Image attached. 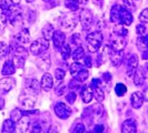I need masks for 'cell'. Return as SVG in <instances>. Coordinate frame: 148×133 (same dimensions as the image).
Listing matches in <instances>:
<instances>
[{"instance_id": "1", "label": "cell", "mask_w": 148, "mask_h": 133, "mask_svg": "<svg viewBox=\"0 0 148 133\" xmlns=\"http://www.w3.org/2000/svg\"><path fill=\"white\" fill-rule=\"evenodd\" d=\"M37 94L38 93H36L35 91L25 87L19 96V103L25 109H34L37 102Z\"/></svg>"}, {"instance_id": "2", "label": "cell", "mask_w": 148, "mask_h": 133, "mask_svg": "<svg viewBox=\"0 0 148 133\" xmlns=\"http://www.w3.org/2000/svg\"><path fill=\"white\" fill-rule=\"evenodd\" d=\"M86 41H87V47H88L89 52L95 53L99 50L100 45L103 43V33L100 31L90 32L86 38Z\"/></svg>"}, {"instance_id": "3", "label": "cell", "mask_w": 148, "mask_h": 133, "mask_svg": "<svg viewBox=\"0 0 148 133\" xmlns=\"http://www.w3.org/2000/svg\"><path fill=\"white\" fill-rule=\"evenodd\" d=\"M49 48V40L45 39V38H40L35 40L31 45H30V53L34 56H40L44 52L47 51V49Z\"/></svg>"}, {"instance_id": "4", "label": "cell", "mask_w": 148, "mask_h": 133, "mask_svg": "<svg viewBox=\"0 0 148 133\" xmlns=\"http://www.w3.org/2000/svg\"><path fill=\"white\" fill-rule=\"evenodd\" d=\"M92 19H94V17H92V14H91V11L89 9H84V10L80 11V14H79V21H80V24H82V28L85 30L88 29L89 27L91 26Z\"/></svg>"}, {"instance_id": "5", "label": "cell", "mask_w": 148, "mask_h": 133, "mask_svg": "<svg viewBox=\"0 0 148 133\" xmlns=\"http://www.w3.org/2000/svg\"><path fill=\"white\" fill-rule=\"evenodd\" d=\"M55 113L59 119L66 120V119H68L71 115V110L65 103L59 102V103H57L55 105Z\"/></svg>"}, {"instance_id": "6", "label": "cell", "mask_w": 148, "mask_h": 133, "mask_svg": "<svg viewBox=\"0 0 148 133\" xmlns=\"http://www.w3.org/2000/svg\"><path fill=\"white\" fill-rule=\"evenodd\" d=\"M16 80L11 77H7L0 80V94H7L15 87Z\"/></svg>"}, {"instance_id": "7", "label": "cell", "mask_w": 148, "mask_h": 133, "mask_svg": "<svg viewBox=\"0 0 148 133\" xmlns=\"http://www.w3.org/2000/svg\"><path fill=\"white\" fill-rule=\"evenodd\" d=\"M134 18L132 12L128 11L124 6H121L120 7V11H119V21H120V23L125 24V26H130Z\"/></svg>"}, {"instance_id": "8", "label": "cell", "mask_w": 148, "mask_h": 133, "mask_svg": "<svg viewBox=\"0 0 148 133\" xmlns=\"http://www.w3.org/2000/svg\"><path fill=\"white\" fill-rule=\"evenodd\" d=\"M30 126L29 117L23 115L18 122H16V133H26Z\"/></svg>"}, {"instance_id": "9", "label": "cell", "mask_w": 148, "mask_h": 133, "mask_svg": "<svg viewBox=\"0 0 148 133\" xmlns=\"http://www.w3.org/2000/svg\"><path fill=\"white\" fill-rule=\"evenodd\" d=\"M126 44H127V41L125 40V37H119V36H117L116 39H114L111 41V44H110L111 51H124Z\"/></svg>"}, {"instance_id": "10", "label": "cell", "mask_w": 148, "mask_h": 133, "mask_svg": "<svg viewBox=\"0 0 148 133\" xmlns=\"http://www.w3.org/2000/svg\"><path fill=\"white\" fill-rule=\"evenodd\" d=\"M85 113L88 114V115H91L92 118H100L104 114V108L100 103L94 104L89 109H86Z\"/></svg>"}, {"instance_id": "11", "label": "cell", "mask_w": 148, "mask_h": 133, "mask_svg": "<svg viewBox=\"0 0 148 133\" xmlns=\"http://www.w3.org/2000/svg\"><path fill=\"white\" fill-rule=\"evenodd\" d=\"M121 133H137V124L133 119H128L121 124Z\"/></svg>"}, {"instance_id": "12", "label": "cell", "mask_w": 148, "mask_h": 133, "mask_svg": "<svg viewBox=\"0 0 148 133\" xmlns=\"http://www.w3.org/2000/svg\"><path fill=\"white\" fill-rule=\"evenodd\" d=\"M36 64H37V66L40 70L47 71V70L50 68V66H51V61H50L49 56H48V54L40 56V57L37 58V60H36Z\"/></svg>"}, {"instance_id": "13", "label": "cell", "mask_w": 148, "mask_h": 133, "mask_svg": "<svg viewBox=\"0 0 148 133\" xmlns=\"http://www.w3.org/2000/svg\"><path fill=\"white\" fill-rule=\"evenodd\" d=\"M65 41H66V36L62 31H55L53 36H52V42H53V45L56 49H60L64 44H65Z\"/></svg>"}, {"instance_id": "14", "label": "cell", "mask_w": 148, "mask_h": 133, "mask_svg": "<svg viewBox=\"0 0 148 133\" xmlns=\"http://www.w3.org/2000/svg\"><path fill=\"white\" fill-rule=\"evenodd\" d=\"M138 68V57L137 54H132L127 61V73L128 75H134L135 71Z\"/></svg>"}, {"instance_id": "15", "label": "cell", "mask_w": 148, "mask_h": 133, "mask_svg": "<svg viewBox=\"0 0 148 133\" xmlns=\"http://www.w3.org/2000/svg\"><path fill=\"white\" fill-rule=\"evenodd\" d=\"M16 41L18 42L19 44H27L29 42L30 40V33H29V30L28 29H22L21 31H19L17 35H16Z\"/></svg>"}, {"instance_id": "16", "label": "cell", "mask_w": 148, "mask_h": 133, "mask_svg": "<svg viewBox=\"0 0 148 133\" xmlns=\"http://www.w3.org/2000/svg\"><path fill=\"white\" fill-rule=\"evenodd\" d=\"M130 101H132V105H133L134 109H139L141 108V105L144 103V96L143 93L137 91V92H134L132 96H130Z\"/></svg>"}, {"instance_id": "17", "label": "cell", "mask_w": 148, "mask_h": 133, "mask_svg": "<svg viewBox=\"0 0 148 133\" xmlns=\"http://www.w3.org/2000/svg\"><path fill=\"white\" fill-rule=\"evenodd\" d=\"M40 86L41 88L44 89L45 91H49L52 89V86H53V80H52L51 74L49 73H45L41 78V82H40Z\"/></svg>"}, {"instance_id": "18", "label": "cell", "mask_w": 148, "mask_h": 133, "mask_svg": "<svg viewBox=\"0 0 148 133\" xmlns=\"http://www.w3.org/2000/svg\"><path fill=\"white\" fill-rule=\"evenodd\" d=\"M109 58H110L112 66H118L121 64V62L124 60V53H123V51H110Z\"/></svg>"}, {"instance_id": "19", "label": "cell", "mask_w": 148, "mask_h": 133, "mask_svg": "<svg viewBox=\"0 0 148 133\" xmlns=\"http://www.w3.org/2000/svg\"><path fill=\"white\" fill-rule=\"evenodd\" d=\"M145 74H144V69L143 68H137V70L135 71L134 73V83L135 86L139 87V86H143L144 82H145Z\"/></svg>"}, {"instance_id": "20", "label": "cell", "mask_w": 148, "mask_h": 133, "mask_svg": "<svg viewBox=\"0 0 148 133\" xmlns=\"http://www.w3.org/2000/svg\"><path fill=\"white\" fill-rule=\"evenodd\" d=\"M16 66L15 63H14V61L12 60H7L6 62H5V64H3V66H2V74L3 75H7V77H9V75H11V74H14L16 72Z\"/></svg>"}, {"instance_id": "21", "label": "cell", "mask_w": 148, "mask_h": 133, "mask_svg": "<svg viewBox=\"0 0 148 133\" xmlns=\"http://www.w3.org/2000/svg\"><path fill=\"white\" fill-rule=\"evenodd\" d=\"M1 133H16V123L11 119L5 120V122L2 124Z\"/></svg>"}, {"instance_id": "22", "label": "cell", "mask_w": 148, "mask_h": 133, "mask_svg": "<svg viewBox=\"0 0 148 133\" xmlns=\"http://www.w3.org/2000/svg\"><path fill=\"white\" fill-rule=\"evenodd\" d=\"M82 100L84 103H89L91 100H92V96H94V92L90 87H85V88L82 90Z\"/></svg>"}, {"instance_id": "23", "label": "cell", "mask_w": 148, "mask_h": 133, "mask_svg": "<svg viewBox=\"0 0 148 133\" xmlns=\"http://www.w3.org/2000/svg\"><path fill=\"white\" fill-rule=\"evenodd\" d=\"M120 7H121V6H119V5H114V6L111 7L110 20H111V22H114L115 24L120 23V21H119V11H120Z\"/></svg>"}, {"instance_id": "24", "label": "cell", "mask_w": 148, "mask_h": 133, "mask_svg": "<svg viewBox=\"0 0 148 133\" xmlns=\"http://www.w3.org/2000/svg\"><path fill=\"white\" fill-rule=\"evenodd\" d=\"M53 33H55V30H53V27H52L51 23H46L44 26V28H42V36H44L45 39L51 40Z\"/></svg>"}, {"instance_id": "25", "label": "cell", "mask_w": 148, "mask_h": 133, "mask_svg": "<svg viewBox=\"0 0 148 133\" xmlns=\"http://www.w3.org/2000/svg\"><path fill=\"white\" fill-rule=\"evenodd\" d=\"M70 133H87L86 126H84L80 121H76L70 129Z\"/></svg>"}, {"instance_id": "26", "label": "cell", "mask_w": 148, "mask_h": 133, "mask_svg": "<svg viewBox=\"0 0 148 133\" xmlns=\"http://www.w3.org/2000/svg\"><path fill=\"white\" fill-rule=\"evenodd\" d=\"M124 26H125V24H121V23L116 24L115 28H114V33H116L119 37H126L127 35H128V30H127Z\"/></svg>"}, {"instance_id": "27", "label": "cell", "mask_w": 148, "mask_h": 133, "mask_svg": "<svg viewBox=\"0 0 148 133\" xmlns=\"http://www.w3.org/2000/svg\"><path fill=\"white\" fill-rule=\"evenodd\" d=\"M26 88L35 91L36 93L39 92V83L36 79H27L26 80Z\"/></svg>"}, {"instance_id": "28", "label": "cell", "mask_w": 148, "mask_h": 133, "mask_svg": "<svg viewBox=\"0 0 148 133\" xmlns=\"http://www.w3.org/2000/svg\"><path fill=\"white\" fill-rule=\"evenodd\" d=\"M107 54H110V50H109V48L108 47H105L103 52L98 56V58H97V66H100V64H103L105 61H106V56Z\"/></svg>"}, {"instance_id": "29", "label": "cell", "mask_w": 148, "mask_h": 133, "mask_svg": "<svg viewBox=\"0 0 148 133\" xmlns=\"http://www.w3.org/2000/svg\"><path fill=\"white\" fill-rule=\"evenodd\" d=\"M88 77H89V72H88V70L87 69H82L80 72H78V73L75 75L74 78L76 79V80H78V81H80V82H85L87 79H88Z\"/></svg>"}, {"instance_id": "30", "label": "cell", "mask_w": 148, "mask_h": 133, "mask_svg": "<svg viewBox=\"0 0 148 133\" xmlns=\"http://www.w3.org/2000/svg\"><path fill=\"white\" fill-rule=\"evenodd\" d=\"M84 58H85V51H84V49H82L80 45H78L77 49L73 53V59L75 61H79V60L84 59Z\"/></svg>"}, {"instance_id": "31", "label": "cell", "mask_w": 148, "mask_h": 133, "mask_svg": "<svg viewBox=\"0 0 148 133\" xmlns=\"http://www.w3.org/2000/svg\"><path fill=\"white\" fill-rule=\"evenodd\" d=\"M25 114H23V112H22L20 109H14V110L11 111V114H10V119L14 121V122H18L20 119L23 117Z\"/></svg>"}, {"instance_id": "32", "label": "cell", "mask_w": 148, "mask_h": 133, "mask_svg": "<svg viewBox=\"0 0 148 133\" xmlns=\"http://www.w3.org/2000/svg\"><path fill=\"white\" fill-rule=\"evenodd\" d=\"M61 57L64 60H67L70 58V54H71V50H70V45L69 44H64L61 48Z\"/></svg>"}, {"instance_id": "33", "label": "cell", "mask_w": 148, "mask_h": 133, "mask_svg": "<svg viewBox=\"0 0 148 133\" xmlns=\"http://www.w3.org/2000/svg\"><path fill=\"white\" fill-rule=\"evenodd\" d=\"M82 69H84L82 64H80L79 62L76 61V62H74V63L70 66V74H71L73 77H75L78 72H80Z\"/></svg>"}, {"instance_id": "34", "label": "cell", "mask_w": 148, "mask_h": 133, "mask_svg": "<svg viewBox=\"0 0 148 133\" xmlns=\"http://www.w3.org/2000/svg\"><path fill=\"white\" fill-rule=\"evenodd\" d=\"M115 92L118 96H123L126 94L127 92V87L123 83H117L115 87Z\"/></svg>"}, {"instance_id": "35", "label": "cell", "mask_w": 148, "mask_h": 133, "mask_svg": "<svg viewBox=\"0 0 148 133\" xmlns=\"http://www.w3.org/2000/svg\"><path fill=\"white\" fill-rule=\"evenodd\" d=\"M123 3H124V7L126 8L128 11H130V12L136 11V9H137V6L134 2V0H123Z\"/></svg>"}, {"instance_id": "36", "label": "cell", "mask_w": 148, "mask_h": 133, "mask_svg": "<svg viewBox=\"0 0 148 133\" xmlns=\"http://www.w3.org/2000/svg\"><path fill=\"white\" fill-rule=\"evenodd\" d=\"M94 96H95V98H96V100L98 101V102H103V101L105 100V93H104V91L100 89V87L95 88Z\"/></svg>"}, {"instance_id": "37", "label": "cell", "mask_w": 148, "mask_h": 133, "mask_svg": "<svg viewBox=\"0 0 148 133\" xmlns=\"http://www.w3.org/2000/svg\"><path fill=\"white\" fill-rule=\"evenodd\" d=\"M9 53V47L5 42H0V59H3Z\"/></svg>"}, {"instance_id": "38", "label": "cell", "mask_w": 148, "mask_h": 133, "mask_svg": "<svg viewBox=\"0 0 148 133\" xmlns=\"http://www.w3.org/2000/svg\"><path fill=\"white\" fill-rule=\"evenodd\" d=\"M137 48L140 50V51H145L147 50V45H146V42H145V37L144 36H139L138 39H137Z\"/></svg>"}, {"instance_id": "39", "label": "cell", "mask_w": 148, "mask_h": 133, "mask_svg": "<svg viewBox=\"0 0 148 133\" xmlns=\"http://www.w3.org/2000/svg\"><path fill=\"white\" fill-rule=\"evenodd\" d=\"M15 56H19V57H22V58H25V59H27L28 58V52L27 50L20 45V47H17L15 50Z\"/></svg>"}, {"instance_id": "40", "label": "cell", "mask_w": 148, "mask_h": 133, "mask_svg": "<svg viewBox=\"0 0 148 133\" xmlns=\"http://www.w3.org/2000/svg\"><path fill=\"white\" fill-rule=\"evenodd\" d=\"M26 60L25 58H22V57H19V56H15V58H14V63H15L16 68H23V66H25V62H26Z\"/></svg>"}, {"instance_id": "41", "label": "cell", "mask_w": 148, "mask_h": 133, "mask_svg": "<svg viewBox=\"0 0 148 133\" xmlns=\"http://www.w3.org/2000/svg\"><path fill=\"white\" fill-rule=\"evenodd\" d=\"M146 26H145V23H140V24H138L137 27H136V32H137V35L138 36H145L146 35Z\"/></svg>"}, {"instance_id": "42", "label": "cell", "mask_w": 148, "mask_h": 133, "mask_svg": "<svg viewBox=\"0 0 148 133\" xmlns=\"http://www.w3.org/2000/svg\"><path fill=\"white\" fill-rule=\"evenodd\" d=\"M139 21L143 23H148V8L144 9L139 15Z\"/></svg>"}, {"instance_id": "43", "label": "cell", "mask_w": 148, "mask_h": 133, "mask_svg": "<svg viewBox=\"0 0 148 133\" xmlns=\"http://www.w3.org/2000/svg\"><path fill=\"white\" fill-rule=\"evenodd\" d=\"M65 70H62V69H56L55 70V77H56V79L57 80H64V78H65Z\"/></svg>"}, {"instance_id": "44", "label": "cell", "mask_w": 148, "mask_h": 133, "mask_svg": "<svg viewBox=\"0 0 148 133\" xmlns=\"http://www.w3.org/2000/svg\"><path fill=\"white\" fill-rule=\"evenodd\" d=\"M76 99H77V96H76V93H75V92H69V93L66 96V100L69 104L75 103Z\"/></svg>"}, {"instance_id": "45", "label": "cell", "mask_w": 148, "mask_h": 133, "mask_svg": "<svg viewBox=\"0 0 148 133\" xmlns=\"http://www.w3.org/2000/svg\"><path fill=\"white\" fill-rule=\"evenodd\" d=\"M82 82L78 81V80H76V79H73L71 81L69 82V88L70 89H79L80 87H82V84H80Z\"/></svg>"}, {"instance_id": "46", "label": "cell", "mask_w": 148, "mask_h": 133, "mask_svg": "<svg viewBox=\"0 0 148 133\" xmlns=\"http://www.w3.org/2000/svg\"><path fill=\"white\" fill-rule=\"evenodd\" d=\"M41 131H42V128L40 126V123L35 122L31 128V133H41Z\"/></svg>"}, {"instance_id": "47", "label": "cell", "mask_w": 148, "mask_h": 133, "mask_svg": "<svg viewBox=\"0 0 148 133\" xmlns=\"http://www.w3.org/2000/svg\"><path fill=\"white\" fill-rule=\"evenodd\" d=\"M105 132V126L104 124H97L95 126L94 133H104Z\"/></svg>"}, {"instance_id": "48", "label": "cell", "mask_w": 148, "mask_h": 133, "mask_svg": "<svg viewBox=\"0 0 148 133\" xmlns=\"http://www.w3.org/2000/svg\"><path fill=\"white\" fill-rule=\"evenodd\" d=\"M65 90H66V86L65 84H61L58 87V89L56 90V94L57 96H62L64 93H65Z\"/></svg>"}, {"instance_id": "49", "label": "cell", "mask_w": 148, "mask_h": 133, "mask_svg": "<svg viewBox=\"0 0 148 133\" xmlns=\"http://www.w3.org/2000/svg\"><path fill=\"white\" fill-rule=\"evenodd\" d=\"M71 39H73V43H75L76 45H80V36H79L78 33L74 35V36L71 37Z\"/></svg>"}, {"instance_id": "50", "label": "cell", "mask_w": 148, "mask_h": 133, "mask_svg": "<svg viewBox=\"0 0 148 133\" xmlns=\"http://www.w3.org/2000/svg\"><path fill=\"white\" fill-rule=\"evenodd\" d=\"M20 2V0H6V5L9 6V7H12V6H18Z\"/></svg>"}, {"instance_id": "51", "label": "cell", "mask_w": 148, "mask_h": 133, "mask_svg": "<svg viewBox=\"0 0 148 133\" xmlns=\"http://www.w3.org/2000/svg\"><path fill=\"white\" fill-rule=\"evenodd\" d=\"M85 59V64H86V66H88V68H91V58L90 57H85L84 58Z\"/></svg>"}, {"instance_id": "52", "label": "cell", "mask_w": 148, "mask_h": 133, "mask_svg": "<svg viewBox=\"0 0 148 133\" xmlns=\"http://www.w3.org/2000/svg\"><path fill=\"white\" fill-rule=\"evenodd\" d=\"M141 93H143V96H144V101H148V87L144 89V91Z\"/></svg>"}, {"instance_id": "53", "label": "cell", "mask_w": 148, "mask_h": 133, "mask_svg": "<svg viewBox=\"0 0 148 133\" xmlns=\"http://www.w3.org/2000/svg\"><path fill=\"white\" fill-rule=\"evenodd\" d=\"M92 86H94L95 88L99 87V86H100V80H99V79H94V80H92Z\"/></svg>"}, {"instance_id": "54", "label": "cell", "mask_w": 148, "mask_h": 133, "mask_svg": "<svg viewBox=\"0 0 148 133\" xmlns=\"http://www.w3.org/2000/svg\"><path fill=\"white\" fill-rule=\"evenodd\" d=\"M104 79L106 80V81H110V80H111V74L109 73V72H106V73H104Z\"/></svg>"}, {"instance_id": "55", "label": "cell", "mask_w": 148, "mask_h": 133, "mask_svg": "<svg viewBox=\"0 0 148 133\" xmlns=\"http://www.w3.org/2000/svg\"><path fill=\"white\" fill-rule=\"evenodd\" d=\"M5 108V99L0 96V110H2Z\"/></svg>"}, {"instance_id": "56", "label": "cell", "mask_w": 148, "mask_h": 133, "mask_svg": "<svg viewBox=\"0 0 148 133\" xmlns=\"http://www.w3.org/2000/svg\"><path fill=\"white\" fill-rule=\"evenodd\" d=\"M92 1H94V3H95V5H98V7L99 8H101V5H103V0H92Z\"/></svg>"}, {"instance_id": "57", "label": "cell", "mask_w": 148, "mask_h": 133, "mask_svg": "<svg viewBox=\"0 0 148 133\" xmlns=\"http://www.w3.org/2000/svg\"><path fill=\"white\" fill-rule=\"evenodd\" d=\"M143 59L144 60H148V49L143 51Z\"/></svg>"}, {"instance_id": "58", "label": "cell", "mask_w": 148, "mask_h": 133, "mask_svg": "<svg viewBox=\"0 0 148 133\" xmlns=\"http://www.w3.org/2000/svg\"><path fill=\"white\" fill-rule=\"evenodd\" d=\"M47 133H58V131H57V130H56V129H55L53 126H50V128H49V130H48V132H47Z\"/></svg>"}, {"instance_id": "59", "label": "cell", "mask_w": 148, "mask_h": 133, "mask_svg": "<svg viewBox=\"0 0 148 133\" xmlns=\"http://www.w3.org/2000/svg\"><path fill=\"white\" fill-rule=\"evenodd\" d=\"M145 37V36H144ZM145 42H146V45H147V49H148V35L145 37Z\"/></svg>"}, {"instance_id": "60", "label": "cell", "mask_w": 148, "mask_h": 133, "mask_svg": "<svg viewBox=\"0 0 148 133\" xmlns=\"http://www.w3.org/2000/svg\"><path fill=\"white\" fill-rule=\"evenodd\" d=\"M26 1H27V2H34L35 0H26Z\"/></svg>"}, {"instance_id": "61", "label": "cell", "mask_w": 148, "mask_h": 133, "mask_svg": "<svg viewBox=\"0 0 148 133\" xmlns=\"http://www.w3.org/2000/svg\"><path fill=\"white\" fill-rule=\"evenodd\" d=\"M146 66V70H147V72H148V62L146 63V66Z\"/></svg>"}, {"instance_id": "62", "label": "cell", "mask_w": 148, "mask_h": 133, "mask_svg": "<svg viewBox=\"0 0 148 133\" xmlns=\"http://www.w3.org/2000/svg\"><path fill=\"white\" fill-rule=\"evenodd\" d=\"M42 1H45V2H49V1H51V0H42Z\"/></svg>"}]
</instances>
